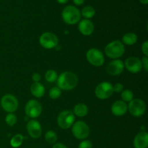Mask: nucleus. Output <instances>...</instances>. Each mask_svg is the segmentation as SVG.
<instances>
[{
  "mask_svg": "<svg viewBox=\"0 0 148 148\" xmlns=\"http://www.w3.org/2000/svg\"><path fill=\"white\" fill-rule=\"evenodd\" d=\"M23 140H24V137L22 134H15L10 140V145H11L12 147L14 148L19 147L23 144Z\"/></svg>",
  "mask_w": 148,
  "mask_h": 148,
  "instance_id": "4be33fe9",
  "label": "nucleus"
},
{
  "mask_svg": "<svg viewBox=\"0 0 148 148\" xmlns=\"http://www.w3.org/2000/svg\"><path fill=\"white\" fill-rule=\"evenodd\" d=\"M52 148H67V147L62 143H56Z\"/></svg>",
  "mask_w": 148,
  "mask_h": 148,
  "instance_id": "473e14b6",
  "label": "nucleus"
},
{
  "mask_svg": "<svg viewBox=\"0 0 148 148\" xmlns=\"http://www.w3.org/2000/svg\"><path fill=\"white\" fill-rule=\"evenodd\" d=\"M27 132L29 135L33 139H38L41 136L42 134V129L40 123L37 120L32 119L27 122Z\"/></svg>",
  "mask_w": 148,
  "mask_h": 148,
  "instance_id": "4468645a",
  "label": "nucleus"
},
{
  "mask_svg": "<svg viewBox=\"0 0 148 148\" xmlns=\"http://www.w3.org/2000/svg\"><path fill=\"white\" fill-rule=\"evenodd\" d=\"M1 106L6 112L13 113L18 108V101L14 95L7 94L1 98Z\"/></svg>",
  "mask_w": 148,
  "mask_h": 148,
  "instance_id": "0eeeda50",
  "label": "nucleus"
},
{
  "mask_svg": "<svg viewBox=\"0 0 148 148\" xmlns=\"http://www.w3.org/2000/svg\"><path fill=\"white\" fill-rule=\"evenodd\" d=\"M62 95V90L58 87H53L49 90V96L51 99H58Z\"/></svg>",
  "mask_w": 148,
  "mask_h": 148,
  "instance_id": "a878e982",
  "label": "nucleus"
},
{
  "mask_svg": "<svg viewBox=\"0 0 148 148\" xmlns=\"http://www.w3.org/2000/svg\"><path fill=\"white\" fill-rule=\"evenodd\" d=\"M45 139L49 144H54L57 140V134L54 131L49 130L45 134Z\"/></svg>",
  "mask_w": 148,
  "mask_h": 148,
  "instance_id": "5701e85b",
  "label": "nucleus"
},
{
  "mask_svg": "<svg viewBox=\"0 0 148 148\" xmlns=\"http://www.w3.org/2000/svg\"><path fill=\"white\" fill-rule=\"evenodd\" d=\"M128 110L133 116L140 117L145 112L146 104L141 99H133L129 103Z\"/></svg>",
  "mask_w": 148,
  "mask_h": 148,
  "instance_id": "423d86ee",
  "label": "nucleus"
},
{
  "mask_svg": "<svg viewBox=\"0 0 148 148\" xmlns=\"http://www.w3.org/2000/svg\"><path fill=\"white\" fill-rule=\"evenodd\" d=\"M57 73L56 71L53 70V69H49L46 72V75H45V78L49 82H56L57 79Z\"/></svg>",
  "mask_w": 148,
  "mask_h": 148,
  "instance_id": "b1692460",
  "label": "nucleus"
},
{
  "mask_svg": "<svg viewBox=\"0 0 148 148\" xmlns=\"http://www.w3.org/2000/svg\"><path fill=\"white\" fill-rule=\"evenodd\" d=\"M124 66L129 72L132 73H138L143 69L142 62L139 58L131 56L126 59Z\"/></svg>",
  "mask_w": 148,
  "mask_h": 148,
  "instance_id": "ddd939ff",
  "label": "nucleus"
},
{
  "mask_svg": "<svg viewBox=\"0 0 148 148\" xmlns=\"http://www.w3.org/2000/svg\"><path fill=\"white\" fill-rule=\"evenodd\" d=\"M114 93L113 85L108 82H103L96 87L95 94L98 98L106 100L109 98Z\"/></svg>",
  "mask_w": 148,
  "mask_h": 148,
  "instance_id": "6e6552de",
  "label": "nucleus"
},
{
  "mask_svg": "<svg viewBox=\"0 0 148 148\" xmlns=\"http://www.w3.org/2000/svg\"><path fill=\"white\" fill-rule=\"evenodd\" d=\"M88 114V108L83 103H78L74 108V114L77 116L83 117Z\"/></svg>",
  "mask_w": 148,
  "mask_h": 148,
  "instance_id": "6ab92c4d",
  "label": "nucleus"
},
{
  "mask_svg": "<svg viewBox=\"0 0 148 148\" xmlns=\"http://www.w3.org/2000/svg\"><path fill=\"white\" fill-rule=\"evenodd\" d=\"M128 111V106L123 101H117L111 106V112L116 116H122Z\"/></svg>",
  "mask_w": 148,
  "mask_h": 148,
  "instance_id": "2eb2a0df",
  "label": "nucleus"
},
{
  "mask_svg": "<svg viewBox=\"0 0 148 148\" xmlns=\"http://www.w3.org/2000/svg\"><path fill=\"white\" fill-rule=\"evenodd\" d=\"M122 41L127 46H132L137 41V36L134 33H127L122 37Z\"/></svg>",
  "mask_w": 148,
  "mask_h": 148,
  "instance_id": "aec40b11",
  "label": "nucleus"
},
{
  "mask_svg": "<svg viewBox=\"0 0 148 148\" xmlns=\"http://www.w3.org/2000/svg\"><path fill=\"white\" fill-rule=\"evenodd\" d=\"M140 1L143 4H147L148 3V0H140Z\"/></svg>",
  "mask_w": 148,
  "mask_h": 148,
  "instance_id": "c9c22d12",
  "label": "nucleus"
},
{
  "mask_svg": "<svg viewBox=\"0 0 148 148\" xmlns=\"http://www.w3.org/2000/svg\"><path fill=\"white\" fill-rule=\"evenodd\" d=\"M125 46L119 40H114L108 43L105 48V53L108 57L117 59L124 55Z\"/></svg>",
  "mask_w": 148,
  "mask_h": 148,
  "instance_id": "f03ea898",
  "label": "nucleus"
},
{
  "mask_svg": "<svg viewBox=\"0 0 148 148\" xmlns=\"http://www.w3.org/2000/svg\"><path fill=\"white\" fill-rule=\"evenodd\" d=\"M121 96L124 102H130L133 100L134 94H133L132 91L130 90H124L121 92Z\"/></svg>",
  "mask_w": 148,
  "mask_h": 148,
  "instance_id": "393cba45",
  "label": "nucleus"
},
{
  "mask_svg": "<svg viewBox=\"0 0 148 148\" xmlns=\"http://www.w3.org/2000/svg\"><path fill=\"white\" fill-rule=\"evenodd\" d=\"M142 51L144 53L145 56H148V41H145L142 45Z\"/></svg>",
  "mask_w": 148,
  "mask_h": 148,
  "instance_id": "7c9ffc66",
  "label": "nucleus"
},
{
  "mask_svg": "<svg viewBox=\"0 0 148 148\" xmlns=\"http://www.w3.org/2000/svg\"><path fill=\"white\" fill-rule=\"evenodd\" d=\"M134 148H147L148 134L145 131H142L135 136L134 140Z\"/></svg>",
  "mask_w": 148,
  "mask_h": 148,
  "instance_id": "f3484780",
  "label": "nucleus"
},
{
  "mask_svg": "<svg viewBox=\"0 0 148 148\" xmlns=\"http://www.w3.org/2000/svg\"><path fill=\"white\" fill-rule=\"evenodd\" d=\"M75 114L72 111L66 110L59 114L57 119L58 125L63 130H67L73 125L75 122Z\"/></svg>",
  "mask_w": 148,
  "mask_h": 148,
  "instance_id": "20e7f679",
  "label": "nucleus"
},
{
  "mask_svg": "<svg viewBox=\"0 0 148 148\" xmlns=\"http://www.w3.org/2000/svg\"><path fill=\"white\" fill-rule=\"evenodd\" d=\"M95 14V9L92 7H90V6H87V7H84L82 10V12H81V15H82L85 18L88 19V20L93 17Z\"/></svg>",
  "mask_w": 148,
  "mask_h": 148,
  "instance_id": "412c9836",
  "label": "nucleus"
},
{
  "mask_svg": "<svg viewBox=\"0 0 148 148\" xmlns=\"http://www.w3.org/2000/svg\"><path fill=\"white\" fill-rule=\"evenodd\" d=\"M78 29L83 36H90L94 31V24L91 20L85 19L79 22Z\"/></svg>",
  "mask_w": 148,
  "mask_h": 148,
  "instance_id": "dca6fc26",
  "label": "nucleus"
},
{
  "mask_svg": "<svg viewBox=\"0 0 148 148\" xmlns=\"http://www.w3.org/2000/svg\"><path fill=\"white\" fill-rule=\"evenodd\" d=\"M113 90H114V92L119 93L124 90V86H123L122 84L116 83L113 86Z\"/></svg>",
  "mask_w": 148,
  "mask_h": 148,
  "instance_id": "c85d7f7f",
  "label": "nucleus"
},
{
  "mask_svg": "<svg viewBox=\"0 0 148 148\" xmlns=\"http://www.w3.org/2000/svg\"><path fill=\"white\" fill-rule=\"evenodd\" d=\"M84 1H85V0H73V2L75 3L76 5H82V4L84 3Z\"/></svg>",
  "mask_w": 148,
  "mask_h": 148,
  "instance_id": "72a5a7b5",
  "label": "nucleus"
},
{
  "mask_svg": "<svg viewBox=\"0 0 148 148\" xmlns=\"http://www.w3.org/2000/svg\"><path fill=\"white\" fill-rule=\"evenodd\" d=\"M64 23L68 25L77 24L80 20L81 12L77 7L69 5L64 7L62 13Z\"/></svg>",
  "mask_w": 148,
  "mask_h": 148,
  "instance_id": "7ed1b4c3",
  "label": "nucleus"
},
{
  "mask_svg": "<svg viewBox=\"0 0 148 148\" xmlns=\"http://www.w3.org/2000/svg\"><path fill=\"white\" fill-rule=\"evenodd\" d=\"M59 4H66L68 1V0H56Z\"/></svg>",
  "mask_w": 148,
  "mask_h": 148,
  "instance_id": "f704fd0d",
  "label": "nucleus"
},
{
  "mask_svg": "<svg viewBox=\"0 0 148 148\" xmlns=\"http://www.w3.org/2000/svg\"><path fill=\"white\" fill-rule=\"evenodd\" d=\"M78 148H92V144L90 140H83L79 143Z\"/></svg>",
  "mask_w": 148,
  "mask_h": 148,
  "instance_id": "cd10ccee",
  "label": "nucleus"
},
{
  "mask_svg": "<svg viewBox=\"0 0 148 148\" xmlns=\"http://www.w3.org/2000/svg\"><path fill=\"white\" fill-rule=\"evenodd\" d=\"M72 127V134L78 140H85L89 136V127L84 121H77V122L74 123Z\"/></svg>",
  "mask_w": 148,
  "mask_h": 148,
  "instance_id": "39448f33",
  "label": "nucleus"
},
{
  "mask_svg": "<svg viewBox=\"0 0 148 148\" xmlns=\"http://www.w3.org/2000/svg\"><path fill=\"white\" fill-rule=\"evenodd\" d=\"M26 116L32 119H36L41 114L42 106L36 100H30L25 107Z\"/></svg>",
  "mask_w": 148,
  "mask_h": 148,
  "instance_id": "9d476101",
  "label": "nucleus"
},
{
  "mask_svg": "<svg viewBox=\"0 0 148 148\" xmlns=\"http://www.w3.org/2000/svg\"><path fill=\"white\" fill-rule=\"evenodd\" d=\"M142 62V64H143V67L144 68L145 70L146 71V72H147L148 71V58L147 56H143V59L141 60Z\"/></svg>",
  "mask_w": 148,
  "mask_h": 148,
  "instance_id": "c756f323",
  "label": "nucleus"
},
{
  "mask_svg": "<svg viewBox=\"0 0 148 148\" xmlns=\"http://www.w3.org/2000/svg\"><path fill=\"white\" fill-rule=\"evenodd\" d=\"M30 92L36 98H41L45 94V88L40 82H34L30 86Z\"/></svg>",
  "mask_w": 148,
  "mask_h": 148,
  "instance_id": "a211bd4d",
  "label": "nucleus"
},
{
  "mask_svg": "<svg viewBox=\"0 0 148 148\" xmlns=\"http://www.w3.org/2000/svg\"><path fill=\"white\" fill-rule=\"evenodd\" d=\"M17 116L13 113L8 114L5 118L6 123H7V125L10 126V127H13L14 125H15L16 123H17Z\"/></svg>",
  "mask_w": 148,
  "mask_h": 148,
  "instance_id": "bb28decb",
  "label": "nucleus"
},
{
  "mask_svg": "<svg viewBox=\"0 0 148 148\" xmlns=\"http://www.w3.org/2000/svg\"><path fill=\"white\" fill-rule=\"evenodd\" d=\"M39 42L41 46L46 49H52L58 46L59 40L57 36L50 32H46L40 36Z\"/></svg>",
  "mask_w": 148,
  "mask_h": 148,
  "instance_id": "1a4fd4ad",
  "label": "nucleus"
},
{
  "mask_svg": "<svg viewBox=\"0 0 148 148\" xmlns=\"http://www.w3.org/2000/svg\"><path fill=\"white\" fill-rule=\"evenodd\" d=\"M32 79L35 82H39V81L41 79V76L38 73H34L32 76Z\"/></svg>",
  "mask_w": 148,
  "mask_h": 148,
  "instance_id": "2f4dec72",
  "label": "nucleus"
},
{
  "mask_svg": "<svg viewBox=\"0 0 148 148\" xmlns=\"http://www.w3.org/2000/svg\"><path fill=\"white\" fill-rule=\"evenodd\" d=\"M124 69V64L120 59H115L108 64L106 72L111 76H118L121 75Z\"/></svg>",
  "mask_w": 148,
  "mask_h": 148,
  "instance_id": "f8f14e48",
  "label": "nucleus"
},
{
  "mask_svg": "<svg viewBox=\"0 0 148 148\" xmlns=\"http://www.w3.org/2000/svg\"><path fill=\"white\" fill-rule=\"evenodd\" d=\"M86 57L88 62L95 66H102L105 62L103 54L97 49H90L86 53Z\"/></svg>",
  "mask_w": 148,
  "mask_h": 148,
  "instance_id": "9b49d317",
  "label": "nucleus"
},
{
  "mask_svg": "<svg viewBox=\"0 0 148 148\" xmlns=\"http://www.w3.org/2000/svg\"><path fill=\"white\" fill-rule=\"evenodd\" d=\"M77 83V76L72 72H63L56 79L57 87L62 90H71L76 88Z\"/></svg>",
  "mask_w": 148,
  "mask_h": 148,
  "instance_id": "f257e3e1",
  "label": "nucleus"
}]
</instances>
